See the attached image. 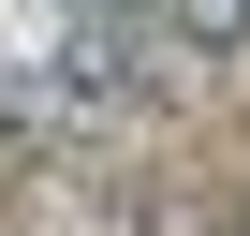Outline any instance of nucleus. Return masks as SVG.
<instances>
[{
	"mask_svg": "<svg viewBox=\"0 0 250 236\" xmlns=\"http://www.w3.org/2000/svg\"><path fill=\"white\" fill-rule=\"evenodd\" d=\"M162 15H177V45H206V59L250 45V0H162Z\"/></svg>",
	"mask_w": 250,
	"mask_h": 236,
	"instance_id": "7ed1b4c3",
	"label": "nucleus"
},
{
	"mask_svg": "<svg viewBox=\"0 0 250 236\" xmlns=\"http://www.w3.org/2000/svg\"><path fill=\"white\" fill-rule=\"evenodd\" d=\"M59 133H88V103L59 89V59L44 74H0V148H59Z\"/></svg>",
	"mask_w": 250,
	"mask_h": 236,
	"instance_id": "f03ea898",
	"label": "nucleus"
},
{
	"mask_svg": "<svg viewBox=\"0 0 250 236\" xmlns=\"http://www.w3.org/2000/svg\"><path fill=\"white\" fill-rule=\"evenodd\" d=\"M133 59H147V15H133V0H88V15H74V45H59V89L103 118L118 89H133Z\"/></svg>",
	"mask_w": 250,
	"mask_h": 236,
	"instance_id": "f257e3e1",
	"label": "nucleus"
}]
</instances>
